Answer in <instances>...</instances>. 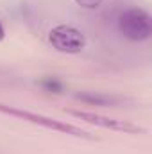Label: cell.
Instances as JSON below:
<instances>
[{
	"label": "cell",
	"mask_w": 152,
	"mask_h": 154,
	"mask_svg": "<svg viewBox=\"0 0 152 154\" xmlns=\"http://www.w3.org/2000/svg\"><path fill=\"white\" fill-rule=\"evenodd\" d=\"M118 29L131 41H145L152 36V18L141 7H129L120 13Z\"/></svg>",
	"instance_id": "1"
},
{
	"label": "cell",
	"mask_w": 152,
	"mask_h": 154,
	"mask_svg": "<svg viewBox=\"0 0 152 154\" xmlns=\"http://www.w3.org/2000/svg\"><path fill=\"white\" fill-rule=\"evenodd\" d=\"M0 113H7V115L18 116V118H23L27 122H32V124H38L43 125L47 129H54V131H59V133H66V134H74L79 138H88V140H93V136L84 131V129H79L72 124H65V122H59L56 118H50V116L45 115H38V113H31V111H23V109H18V108H11V106H5V104H0Z\"/></svg>",
	"instance_id": "2"
},
{
	"label": "cell",
	"mask_w": 152,
	"mask_h": 154,
	"mask_svg": "<svg viewBox=\"0 0 152 154\" xmlns=\"http://www.w3.org/2000/svg\"><path fill=\"white\" fill-rule=\"evenodd\" d=\"M48 41L57 52L77 54L86 47V36L74 25H57L48 32Z\"/></svg>",
	"instance_id": "3"
},
{
	"label": "cell",
	"mask_w": 152,
	"mask_h": 154,
	"mask_svg": "<svg viewBox=\"0 0 152 154\" xmlns=\"http://www.w3.org/2000/svg\"><path fill=\"white\" fill-rule=\"evenodd\" d=\"M66 113L72 116H77L84 122H90L93 125L104 127V129H111V131H122V133H143L141 127L132 125L129 122L123 120H114V118H108V116L97 115V113H90V111H79V109H66Z\"/></svg>",
	"instance_id": "4"
},
{
	"label": "cell",
	"mask_w": 152,
	"mask_h": 154,
	"mask_svg": "<svg viewBox=\"0 0 152 154\" xmlns=\"http://www.w3.org/2000/svg\"><path fill=\"white\" fill-rule=\"evenodd\" d=\"M75 97L86 104H95V106H116L122 100L120 97L106 95V93H95V91H81Z\"/></svg>",
	"instance_id": "5"
},
{
	"label": "cell",
	"mask_w": 152,
	"mask_h": 154,
	"mask_svg": "<svg viewBox=\"0 0 152 154\" xmlns=\"http://www.w3.org/2000/svg\"><path fill=\"white\" fill-rule=\"evenodd\" d=\"M39 86L45 88L47 91H52V93H61L63 91V82L57 81L56 77H45V79H41Z\"/></svg>",
	"instance_id": "6"
},
{
	"label": "cell",
	"mask_w": 152,
	"mask_h": 154,
	"mask_svg": "<svg viewBox=\"0 0 152 154\" xmlns=\"http://www.w3.org/2000/svg\"><path fill=\"white\" fill-rule=\"evenodd\" d=\"M102 2L104 0H75L77 5H81L84 9H97V7L102 5Z\"/></svg>",
	"instance_id": "7"
},
{
	"label": "cell",
	"mask_w": 152,
	"mask_h": 154,
	"mask_svg": "<svg viewBox=\"0 0 152 154\" xmlns=\"http://www.w3.org/2000/svg\"><path fill=\"white\" fill-rule=\"evenodd\" d=\"M5 36V31H4V27H2V23H0V39H4Z\"/></svg>",
	"instance_id": "8"
}]
</instances>
